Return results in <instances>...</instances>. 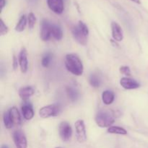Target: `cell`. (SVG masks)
Listing matches in <instances>:
<instances>
[{
    "label": "cell",
    "mask_w": 148,
    "mask_h": 148,
    "mask_svg": "<svg viewBox=\"0 0 148 148\" xmlns=\"http://www.w3.org/2000/svg\"><path fill=\"white\" fill-rule=\"evenodd\" d=\"M64 64L66 69L75 76H81L83 74L84 66L82 62L75 53H68L66 55Z\"/></svg>",
    "instance_id": "6da1fadb"
},
{
    "label": "cell",
    "mask_w": 148,
    "mask_h": 148,
    "mask_svg": "<svg viewBox=\"0 0 148 148\" xmlns=\"http://www.w3.org/2000/svg\"><path fill=\"white\" fill-rule=\"evenodd\" d=\"M72 33L74 39L79 44L83 46H86L89 36V29L85 23L81 20L78 22V24L72 27Z\"/></svg>",
    "instance_id": "7a4b0ae2"
},
{
    "label": "cell",
    "mask_w": 148,
    "mask_h": 148,
    "mask_svg": "<svg viewBox=\"0 0 148 148\" xmlns=\"http://www.w3.org/2000/svg\"><path fill=\"white\" fill-rule=\"evenodd\" d=\"M95 121L101 128H109L115 122V118L111 111L101 110L95 116Z\"/></svg>",
    "instance_id": "3957f363"
},
{
    "label": "cell",
    "mask_w": 148,
    "mask_h": 148,
    "mask_svg": "<svg viewBox=\"0 0 148 148\" xmlns=\"http://www.w3.org/2000/svg\"><path fill=\"white\" fill-rule=\"evenodd\" d=\"M60 111V106L58 104H51L45 106L39 110V116L43 119L56 116Z\"/></svg>",
    "instance_id": "277c9868"
},
{
    "label": "cell",
    "mask_w": 148,
    "mask_h": 148,
    "mask_svg": "<svg viewBox=\"0 0 148 148\" xmlns=\"http://www.w3.org/2000/svg\"><path fill=\"white\" fill-rule=\"evenodd\" d=\"M76 138L78 143H83L87 140V132L83 120L79 119L75 123Z\"/></svg>",
    "instance_id": "5b68a950"
},
{
    "label": "cell",
    "mask_w": 148,
    "mask_h": 148,
    "mask_svg": "<svg viewBox=\"0 0 148 148\" xmlns=\"http://www.w3.org/2000/svg\"><path fill=\"white\" fill-rule=\"evenodd\" d=\"M59 133L62 141L67 142L72 135V129L70 124L66 121H62L59 124Z\"/></svg>",
    "instance_id": "8992f818"
},
{
    "label": "cell",
    "mask_w": 148,
    "mask_h": 148,
    "mask_svg": "<svg viewBox=\"0 0 148 148\" xmlns=\"http://www.w3.org/2000/svg\"><path fill=\"white\" fill-rule=\"evenodd\" d=\"M51 26L48 20H43L40 24V37L43 41H48L51 37Z\"/></svg>",
    "instance_id": "52a82bcc"
},
{
    "label": "cell",
    "mask_w": 148,
    "mask_h": 148,
    "mask_svg": "<svg viewBox=\"0 0 148 148\" xmlns=\"http://www.w3.org/2000/svg\"><path fill=\"white\" fill-rule=\"evenodd\" d=\"M13 140L17 148H27V141L25 133L21 130L15 131L13 134Z\"/></svg>",
    "instance_id": "ba28073f"
},
{
    "label": "cell",
    "mask_w": 148,
    "mask_h": 148,
    "mask_svg": "<svg viewBox=\"0 0 148 148\" xmlns=\"http://www.w3.org/2000/svg\"><path fill=\"white\" fill-rule=\"evenodd\" d=\"M19 66L22 73H26L28 69V60H27V52L25 47H22L18 56Z\"/></svg>",
    "instance_id": "9c48e42d"
},
{
    "label": "cell",
    "mask_w": 148,
    "mask_h": 148,
    "mask_svg": "<svg viewBox=\"0 0 148 148\" xmlns=\"http://www.w3.org/2000/svg\"><path fill=\"white\" fill-rule=\"evenodd\" d=\"M120 85L125 90H134L140 87V84L137 80L128 77H124L120 79Z\"/></svg>",
    "instance_id": "30bf717a"
},
{
    "label": "cell",
    "mask_w": 148,
    "mask_h": 148,
    "mask_svg": "<svg viewBox=\"0 0 148 148\" xmlns=\"http://www.w3.org/2000/svg\"><path fill=\"white\" fill-rule=\"evenodd\" d=\"M111 27L113 39L116 42L122 41L124 39V32H123L122 27L116 22H112Z\"/></svg>",
    "instance_id": "8fae6325"
},
{
    "label": "cell",
    "mask_w": 148,
    "mask_h": 148,
    "mask_svg": "<svg viewBox=\"0 0 148 148\" xmlns=\"http://www.w3.org/2000/svg\"><path fill=\"white\" fill-rule=\"evenodd\" d=\"M47 4L49 8L53 12L57 14L63 13L64 10L63 0H47Z\"/></svg>",
    "instance_id": "7c38bea8"
},
{
    "label": "cell",
    "mask_w": 148,
    "mask_h": 148,
    "mask_svg": "<svg viewBox=\"0 0 148 148\" xmlns=\"http://www.w3.org/2000/svg\"><path fill=\"white\" fill-rule=\"evenodd\" d=\"M22 114L25 119L28 120V121L31 120L34 116V111H33L31 104L28 103H25L22 106Z\"/></svg>",
    "instance_id": "4fadbf2b"
},
{
    "label": "cell",
    "mask_w": 148,
    "mask_h": 148,
    "mask_svg": "<svg viewBox=\"0 0 148 148\" xmlns=\"http://www.w3.org/2000/svg\"><path fill=\"white\" fill-rule=\"evenodd\" d=\"M19 96L21 99L27 100L31 96H33L35 93V90L33 87L27 86L23 87L19 90Z\"/></svg>",
    "instance_id": "5bb4252c"
},
{
    "label": "cell",
    "mask_w": 148,
    "mask_h": 148,
    "mask_svg": "<svg viewBox=\"0 0 148 148\" xmlns=\"http://www.w3.org/2000/svg\"><path fill=\"white\" fill-rule=\"evenodd\" d=\"M8 111L14 125H20L21 124V116H20V112H19L17 107H12Z\"/></svg>",
    "instance_id": "9a60e30c"
},
{
    "label": "cell",
    "mask_w": 148,
    "mask_h": 148,
    "mask_svg": "<svg viewBox=\"0 0 148 148\" xmlns=\"http://www.w3.org/2000/svg\"><path fill=\"white\" fill-rule=\"evenodd\" d=\"M115 99V95L114 92L109 90L103 91L102 93V101L105 105L109 106L113 103Z\"/></svg>",
    "instance_id": "2e32d148"
},
{
    "label": "cell",
    "mask_w": 148,
    "mask_h": 148,
    "mask_svg": "<svg viewBox=\"0 0 148 148\" xmlns=\"http://www.w3.org/2000/svg\"><path fill=\"white\" fill-rule=\"evenodd\" d=\"M51 36L56 40H61L63 38V31L62 27L57 25H52Z\"/></svg>",
    "instance_id": "e0dca14e"
},
{
    "label": "cell",
    "mask_w": 148,
    "mask_h": 148,
    "mask_svg": "<svg viewBox=\"0 0 148 148\" xmlns=\"http://www.w3.org/2000/svg\"><path fill=\"white\" fill-rule=\"evenodd\" d=\"M27 17H26V16L25 14L22 15L20 17V20H19L18 23L16 25L15 27H14V30L15 31L18 32V33H21V32L24 31L25 29L26 25H27Z\"/></svg>",
    "instance_id": "ac0fdd59"
},
{
    "label": "cell",
    "mask_w": 148,
    "mask_h": 148,
    "mask_svg": "<svg viewBox=\"0 0 148 148\" xmlns=\"http://www.w3.org/2000/svg\"><path fill=\"white\" fill-rule=\"evenodd\" d=\"M107 132L109 134H120V135H126L127 134V132L125 129L118 126H111L107 130Z\"/></svg>",
    "instance_id": "d6986e66"
},
{
    "label": "cell",
    "mask_w": 148,
    "mask_h": 148,
    "mask_svg": "<svg viewBox=\"0 0 148 148\" xmlns=\"http://www.w3.org/2000/svg\"><path fill=\"white\" fill-rule=\"evenodd\" d=\"M66 93L68 97L72 102H75L79 98V92L72 87H67L66 88Z\"/></svg>",
    "instance_id": "ffe728a7"
},
{
    "label": "cell",
    "mask_w": 148,
    "mask_h": 148,
    "mask_svg": "<svg viewBox=\"0 0 148 148\" xmlns=\"http://www.w3.org/2000/svg\"><path fill=\"white\" fill-rule=\"evenodd\" d=\"M89 82L90 84V85L93 88H99L101 86V79L98 75H95V74H92V75L90 76L89 78Z\"/></svg>",
    "instance_id": "44dd1931"
},
{
    "label": "cell",
    "mask_w": 148,
    "mask_h": 148,
    "mask_svg": "<svg viewBox=\"0 0 148 148\" xmlns=\"http://www.w3.org/2000/svg\"><path fill=\"white\" fill-rule=\"evenodd\" d=\"M3 121H4V124L5 126V127L7 129H8V130L11 129L13 127V125H14L11 118H10V116L8 111H6L4 114V116H3Z\"/></svg>",
    "instance_id": "7402d4cb"
},
{
    "label": "cell",
    "mask_w": 148,
    "mask_h": 148,
    "mask_svg": "<svg viewBox=\"0 0 148 148\" xmlns=\"http://www.w3.org/2000/svg\"><path fill=\"white\" fill-rule=\"evenodd\" d=\"M52 56L51 53H46L44 56H43L41 59V64L43 67H48L50 65L51 61Z\"/></svg>",
    "instance_id": "603a6c76"
},
{
    "label": "cell",
    "mask_w": 148,
    "mask_h": 148,
    "mask_svg": "<svg viewBox=\"0 0 148 148\" xmlns=\"http://www.w3.org/2000/svg\"><path fill=\"white\" fill-rule=\"evenodd\" d=\"M36 17L35 14L33 12H30L27 15V25H28V27L32 30L34 27L35 25H36Z\"/></svg>",
    "instance_id": "cb8c5ba5"
},
{
    "label": "cell",
    "mask_w": 148,
    "mask_h": 148,
    "mask_svg": "<svg viewBox=\"0 0 148 148\" xmlns=\"http://www.w3.org/2000/svg\"><path fill=\"white\" fill-rule=\"evenodd\" d=\"M8 31V27L4 24L2 19H1V20H0V35H1V36H4V35L7 34Z\"/></svg>",
    "instance_id": "d4e9b609"
},
{
    "label": "cell",
    "mask_w": 148,
    "mask_h": 148,
    "mask_svg": "<svg viewBox=\"0 0 148 148\" xmlns=\"http://www.w3.org/2000/svg\"><path fill=\"white\" fill-rule=\"evenodd\" d=\"M119 72H121L122 75H126V76H127V77L131 76V75H132L131 69H130V66H120Z\"/></svg>",
    "instance_id": "484cf974"
},
{
    "label": "cell",
    "mask_w": 148,
    "mask_h": 148,
    "mask_svg": "<svg viewBox=\"0 0 148 148\" xmlns=\"http://www.w3.org/2000/svg\"><path fill=\"white\" fill-rule=\"evenodd\" d=\"M12 67L13 69H14V70H16V69H17V67H18V65H19V61L17 60V58L15 56H13V60H12Z\"/></svg>",
    "instance_id": "4316f807"
},
{
    "label": "cell",
    "mask_w": 148,
    "mask_h": 148,
    "mask_svg": "<svg viewBox=\"0 0 148 148\" xmlns=\"http://www.w3.org/2000/svg\"><path fill=\"white\" fill-rule=\"evenodd\" d=\"M0 4H1V9L2 10L6 5V0H0Z\"/></svg>",
    "instance_id": "83f0119b"
},
{
    "label": "cell",
    "mask_w": 148,
    "mask_h": 148,
    "mask_svg": "<svg viewBox=\"0 0 148 148\" xmlns=\"http://www.w3.org/2000/svg\"><path fill=\"white\" fill-rule=\"evenodd\" d=\"M130 1H133V2L136 3V4H141V1H140V0H130Z\"/></svg>",
    "instance_id": "f1b7e54d"
},
{
    "label": "cell",
    "mask_w": 148,
    "mask_h": 148,
    "mask_svg": "<svg viewBox=\"0 0 148 148\" xmlns=\"http://www.w3.org/2000/svg\"><path fill=\"white\" fill-rule=\"evenodd\" d=\"M1 148H9V147H8V146H7V145H3L1 146Z\"/></svg>",
    "instance_id": "f546056e"
},
{
    "label": "cell",
    "mask_w": 148,
    "mask_h": 148,
    "mask_svg": "<svg viewBox=\"0 0 148 148\" xmlns=\"http://www.w3.org/2000/svg\"><path fill=\"white\" fill-rule=\"evenodd\" d=\"M29 1H30V2H35V1H36L37 0H28Z\"/></svg>",
    "instance_id": "4dcf8cb0"
},
{
    "label": "cell",
    "mask_w": 148,
    "mask_h": 148,
    "mask_svg": "<svg viewBox=\"0 0 148 148\" xmlns=\"http://www.w3.org/2000/svg\"><path fill=\"white\" fill-rule=\"evenodd\" d=\"M55 148H63V147H55Z\"/></svg>",
    "instance_id": "1f68e13d"
}]
</instances>
